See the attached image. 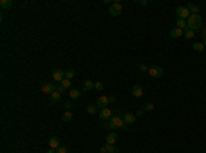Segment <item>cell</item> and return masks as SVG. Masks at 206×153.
<instances>
[{
    "mask_svg": "<svg viewBox=\"0 0 206 153\" xmlns=\"http://www.w3.org/2000/svg\"><path fill=\"white\" fill-rule=\"evenodd\" d=\"M132 96L140 98L143 96V88L140 85H133V88H132Z\"/></svg>",
    "mask_w": 206,
    "mask_h": 153,
    "instance_id": "11",
    "label": "cell"
},
{
    "mask_svg": "<svg viewBox=\"0 0 206 153\" xmlns=\"http://www.w3.org/2000/svg\"><path fill=\"white\" fill-rule=\"evenodd\" d=\"M122 119H124V122L126 123V124H133V123H135V120H136L135 115H133V114H129V112H128V114H125Z\"/></svg>",
    "mask_w": 206,
    "mask_h": 153,
    "instance_id": "15",
    "label": "cell"
},
{
    "mask_svg": "<svg viewBox=\"0 0 206 153\" xmlns=\"http://www.w3.org/2000/svg\"><path fill=\"white\" fill-rule=\"evenodd\" d=\"M72 119H73V114H72L70 111L63 112V115H62V120H63V122H70Z\"/></svg>",
    "mask_w": 206,
    "mask_h": 153,
    "instance_id": "20",
    "label": "cell"
},
{
    "mask_svg": "<svg viewBox=\"0 0 206 153\" xmlns=\"http://www.w3.org/2000/svg\"><path fill=\"white\" fill-rule=\"evenodd\" d=\"M69 94H70V98H73V100H77V98H80V94H81V92H80L78 89H72V90L69 92Z\"/></svg>",
    "mask_w": 206,
    "mask_h": 153,
    "instance_id": "19",
    "label": "cell"
},
{
    "mask_svg": "<svg viewBox=\"0 0 206 153\" xmlns=\"http://www.w3.org/2000/svg\"><path fill=\"white\" fill-rule=\"evenodd\" d=\"M143 115H144V111H142V110H139V111L136 112V116H140V118H142Z\"/></svg>",
    "mask_w": 206,
    "mask_h": 153,
    "instance_id": "33",
    "label": "cell"
},
{
    "mask_svg": "<svg viewBox=\"0 0 206 153\" xmlns=\"http://www.w3.org/2000/svg\"><path fill=\"white\" fill-rule=\"evenodd\" d=\"M73 77H74V71H73V70H68V71L65 73V78H66V80H72Z\"/></svg>",
    "mask_w": 206,
    "mask_h": 153,
    "instance_id": "27",
    "label": "cell"
},
{
    "mask_svg": "<svg viewBox=\"0 0 206 153\" xmlns=\"http://www.w3.org/2000/svg\"><path fill=\"white\" fill-rule=\"evenodd\" d=\"M176 14H177L179 18L186 19V21H187L188 17L191 15V12H190V10H188L187 7H177V8H176Z\"/></svg>",
    "mask_w": 206,
    "mask_h": 153,
    "instance_id": "3",
    "label": "cell"
},
{
    "mask_svg": "<svg viewBox=\"0 0 206 153\" xmlns=\"http://www.w3.org/2000/svg\"><path fill=\"white\" fill-rule=\"evenodd\" d=\"M65 73L66 71H63V70H61V68H55L54 71H52V80L56 81V82H62L65 78Z\"/></svg>",
    "mask_w": 206,
    "mask_h": 153,
    "instance_id": "6",
    "label": "cell"
},
{
    "mask_svg": "<svg viewBox=\"0 0 206 153\" xmlns=\"http://www.w3.org/2000/svg\"><path fill=\"white\" fill-rule=\"evenodd\" d=\"M153 110H154V104L153 103H146L144 104L143 111H153Z\"/></svg>",
    "mask_w": 206,
    "mask_h": 153,
    "instance_id": "28",
    "label": "cell"
},
{
    "mask_svg": "<svg viewBox=\"0 0 206 153\" xmlns=\"http://www.w3.org/2000/svg\"><path fill=\"white\" fill-rule=\"evenodd\" d=\"M192 49L197 51V52H202L205 49V45H203V43H195L192 44Z\"/></svg>",
    "mask_w": 206,
    "mask_h": 153,
    "instance_id": "22",
    "label": "cell"
},
{
    "mask_svg": "<svg viewBox=\"0 0 206 153\" xmlns=\"http://www.w3.org/2000/svg\"><path fill=\"white\" fill-rule=\"evenodd\" d=\"M56 90V86L52 85L51 82H45L43 86H41V92L43 93H48V94H51L52 92H55Z\"/></svg>",
    "mask_w": 206,
    "mask_h": 153,
    "instance_id": "9",
    "label": "cell"
},
{
    "mask_svg": "<svg viewBox=\"0 0 206 153\" xmlns=\"http://www.w3.org/2000/svg\"><path fill=\"white\" fill-rule=\"evenodd\" d=\"M59 100H61V93L59 92H52L50 94V101L51 103H58V101H59Z\"/></svg>",
    "mask_w": 206,
    "mask_h": 153,
    "instance_id": "18",
    "label": "cell"
},
{
    "mask_svg": "<svg viewBox=\"0 0 206 153\" xmlns=\"http://www.w3.org/2000/svg\"><path fill=\"white\" fill-rule=\"evenodd\" d=\"M149 74L154 78H161L163 75V68L159 67V66H154V67L149 68Z\"/></svg>",
    "mask_w": 206,
    "mask_h": 153,
    "instance_id": "5",
    "label": "cell"
},
{
    "mask_svg": "<svg viewBox=\"0 0 206 153\" xmlns=\"http://www.w3.org/2000/svg\"><path fill=\"white\" fill-rule=\"evenodd\" d=\"M121 10H122L121 4H120V3H114V4L110 7L109 12H110V15H111V17H117V15H120V14H121Z\"/></svg>",
    "mask_w": 206,
    "mask_h": 153,
    "instance_id": "7",
    "label": "cell"
},
{
    "mask_svg": "<svg viewBox=\"0 0 206 153\" xmlns=\"http://www.w3.org/2000/svg\"><path fill=\"white\" fill-rule=\"evenodd\" d=\"M187 8L190 10V12H192V14H198V12H199V7L195 6V4H192V3H188Z\"/></svg>",
    "mask_w": 206,
    "mask_h": 153,
    "instance_id": "21",
    "label": "cell"
},
{
    "mask_svg": "<svg viewBox=\"0 0 206 153\" xmlns=\"http://www.w3.org/2000/svg\"><path fill=\"white\" fill-rule=\"evenodd\" d=\"M65 107H66V110H69V108L72 107V104H70V103H66V104H65Z\"/></svg>",
    "mask_w": 206,
    "mask_h": 153,
    "instance_id": "38",
    "label": "cell"
},
{
    "mask_svg": "<svg viewBox=\"0 0 206 153\" xmlns=\"http://www.w3.org/2000/svg\"><path fill=\"white\" fill-rule=\"evenodd\" d=\"M109 104H110V98L107 97V96H100V97L96 100V107L100 108V110L107 108V105Z\"/></svg>",
    "mask_w": 206,
    "mask_h": 153,
    "instance_id": "4",
    "label": "cell"
},
{
    "mask_svg": "<svg viewBox=\"0 0 206 153\" xmlns=\"http://www.w3.org/2000/svg\"><path fill=\"white\" fill-rule=\"evenodd\" d=\"M110 103H114V101H115V97H114V96H110Z\"/></svg>",
    "mask_w": 206,
    "mask_h": 153,
    "instance_id": "37",
    "label": "cell"
},
{
    "mask_svg": "<svg viewBox=\"0 0 206 153\" xmlns=\"http://www.w3.org/2000/svg\"><path fill=\"white\" fill-rule=\"evenodd\" d=\"M48 144H50V148H52V149H58V148L61 146V141H59L58 137H51Z\"/></svg>",
    "mask_w": 206,
    "mask_h": 153,
    "instance_id": "13",
    "label": "cell"
},
{
    "mask_svg": "<svg viewBox=\"0 0 206 153\" xmlns=\"http://www.w3.org/2000/svg\"><path fill=\"white\" fill-rule=\"evenodd\" d=\"M169 34H170L172 38H179V37L184 36V30H181V29H179V27H173Z\"/></svg>",
    "mask_w": 206,
    "mask_h": 153,
    "instance_id": "12",
    "label": "cell"
},
{
    "mask_svg": "<svg viewBox=\"0 0 206 153\" xmlns=\"http://www.w3.org/2000/svg\"><path fill=\"white\" fill-rule=\"evenodd\" d=\"M56 153H68V148L66 146H59L56 149Z\"/></svg>",
    "mask_w": 206,
    "mask_h": 153,
    "instance_id": "30",
    "label": "cell"
},
{
    "mask_svg": "<svg viewBox=\"0 0 206 153\" xmlns=\"http://www.w3.org/2000/svg\"><path fill=\"white\" fill-rule=\"evenodd\" d=\"M13 6H14L13 0H1V1H0V7H1V10H8V8H11Z\"/></svg>",
    "mask_w": 206,
    "mask_h": 153,
    "instance_id": "16",
    "label": "cell"
},
{
    "mask_svg": "<svg viewBox=\"0 0 206 153\" xmlns=\"http://www.w3.org/2000/svg\"><path fill=\"white\" fill-rule=\"evenodd\" d=\"M61 86H63L65 89H68V88H70V86H72V82H70V80H66V78H65V80L61 82Z\"/></svg>",
    "mask_w": 206,
    "mask_h": 153,
    "instance_id": "26",
    "label": "cell"
},
{
    "mask_svg": "<svg viewBox=\"0 0 206 153\" xmlns=\"http://www.w3.org/2000/svg\"><path fill=\"white\" fill-rule=\"evenodd\" d=\"M87 111H88V114H91V115H95V114H96V105H88V107H87Z\"/></svg>",
    "mask_w": 206,
    "mask_h": 153,
    "instance_id": "25",
    "label": "cell"
},
{
    "mask_svg": "<svg viewBox=\"0 0 206 153\" xmlns=\"http://www.w3.org/2000/svg\"><path fill=\"white\" fill-rule=\"evenodd\" d=\"M95 88V82H92L91 80H87L82 82V90L84 92H88V90H91V89H94Z\"/></svg>",
    "mask_w": 206,
    "mask_h": 153,
    "instance_id": "14",
    "label": "cell"
},
{
    "mask_svg": "<svg viewBox=\"0 0 206 153\" xmlns=\"http://www.w3.org/2000/svg\"><path fill=\"white\" fill-rule=\"evenodd\" d=\"M202 26V18H201L198 14H191L187 19V29L190 30H197Z\"/></svg>",
    "mask_w": 206,
    "mask_h": 153,
    "instance_id": "2",
    "label": "cell"
},
{
    "mask_svg": "<svg viewBox=\"0 0 206 153\" xmlns=\"http://www.w3.org/2000/svg\"><path fill=\"white\" fill-rule=\"evenodd\" d=\"M139 70H140V71H149L147 66H144V64H139Z\"/></svg>",
    "mask_w": 206,
    "mask_h": 153,
    "instance_id": "31",
    "label": "cell"
},
{
    "mask_svg": "<svg viewBox=\"0 0 206 153\" xmlns=\"http://www.w3.org/2000/svg\"><path fill=\"white\" fill-rule=\"evenodd\" d=\"M176 27H179V29H181V30H187V21L179 18L177 21H176Z\"/></svg>",
    "mask_w": 206,
    "mask_h": 153,
    "instance_id": "17",
    "label": "cell"
},
{
    "mask_svg": "<svg viewBox=\"0 0 206 153\" xmlns=\"http://www.w3.org/2000/svg\"><path fill=\"white\" fill-rule=\"evenodd\" d=\"M100 153H107L106 148H105V146H103V148H100Z\"/></svg>",
    "mask_w": 206,
    "mask_h": 153,
    "instance_id": "36",
    "label": "cell"
},
{
    "mask_svg": "<svg viewBox=\"0 0 206 153\" xmlns=\"http://www.w3.org/2000/svg\"><path fill=\"white\" fill-rule=\"evenodd\" d=\"M65 90H66V89H65L63 86H56V92H59L61 94H62V93L65 92Z\"/></svg>",
    "mask_w": 206,
    "mask_h": 153,
    "instance_id": "32",
    "label": "cell"
},
{
    "mask_svg": "<svg viewBox=\"0 0 206 153\" xmlns=\"http://www.w3.org/2000/svg\"><path fill=\"white\" fill-rule=\"evenodd\" d=\"M203 45H206V36H203Z\"/></svg>",
    "mask_w": 206,
    "mask_h": 153,
    "instance_id": "39",
    "label": "cell"
},
{
    "mask_svg": "<svg viewBox=\"0 0 206 153\" xmlns=\"http://www.w3.org/2000/svg\"><path fill=\"white\" fill-rule=\"evenodd\" d=\"M105 126L109 127V129H111V130H117V129L125 130L126 127H128V124L124 122V119H122V118H120L118 115H117V116H113L111 119H110V122L106 123Z\"/></svg>",
    "mask_w": 206,
    "mask_h": 153,
    "instance_id": "1",
    "label": "cell"
},
{
    "mask_svg": "<svg viewBox=\"0 0 206 153\" xmlns=\"http://www.w3.org/2000/svg\"><path fill=\"white\" fill-rule=\"evenodd\" d=\"M94 89H96V90H103L105 88H103V84H102V82L96 81V82H95V88H94Z\"/></svg>",
    "mask_w": 206,
    "mask_h": 153,
    "instance_id": "29",
    "label": "cell"
},
{
    "mask_svg": "<svg viewBox=\"0 0 206 153\" xmlns=\"http://www.w3.org/2000/svg\"><path fill=\"white\" fill-rule=\"evenodd\" d=\"M45 153H56V150H55V149H52V148H50V149H48Z\"/></svg>",
    "mask_w": 206,
    "mask_h": 153,
    "instance_id": "34",
    "label": "cell"
},
{
    "mask_svg": "<svg viewBox=\"0 0 206 153\" xmlns=\"http://www.w3.org/2000/svg\"><path fill=\"white\" fill-rule=\"evenodd\" d=\"M105 148H106L107 153H118V149L114 146V145H110V144H106L105 145Z\"/></svg>",
    "mask_w": 206,
    "mask_h": 153,
    "instance_id": "23",
    "label": "cell"
},
{
    "mask_svg": "<svg viewBox=\"0 0 206 153\" xmlns=\"http://www.w3.org/2000/svg\"><path fill=\"white\" fill-rule=\"evenodd\" d=\"M99 116H100V119H102V120H110V119L113 118V112H111V110L105 108V110H100Z\"/></svg>",
    "mask_w": 206,
    "mask_h": 153,
    "instance_id": "8",
    "label": "cell"
},
{
    "mask_svg": "<svg viewBox=\"0 0 206 153\" xmlns=\"http://www.w3.org/2000/svg\"><path fill=\"white\" fill-rule=\"evenodd\" d=\"M140 4H142V6H147V4H149V1H147V0H142V1H140Z\"/></svg>",
    "mask_w": 206,
    "mask_h": 153,
    "instance_id": "35",
    "label": "cell"
},
{
    "mask_svg": "<svg viewBox=\"0 0 206 153\" xmlns=\"http://www.w3.org/2000/svg\"><path fill=\"white\" fill-rule=\"evenodd\" d=\"M118 141V134L117 133H114V131H111V133H109L106 137V144H110V145H114L115 142Z\"/></svg>",
    "mask_w": 206,
    "mask_h": 153,
    "instance_id": "10",
    "label": "cell"
},
{
    "mask_svg": "<svg viewBox=\"0 0 206 153\" xmlns=\"http://www.w3.org/2000/svg\"><path fill=\"white\" fill-rule=\"evenodd\" d=\"M194 36H195V31H194V30H190V29H187V30L184 31V37H186L187 40H191Z\"/></svg>",
    "mask_w": 206,
    "mask_h": 153,
    "instance_id": "24",
    "label": "cell"
}]
</instances>
